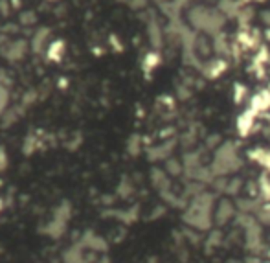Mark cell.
I'll list each match as a JSON object with an SVG mask.
<instances>
[{"mask_svg":"<svg viewBox=\"0 0 270 263\" xmlns=\"http://www.w3.org/2000/svg\"><path fill=\"white\" fill-rule=\"evenodd\" d=\"M270 107V94L268 92H261L258 96H254L252 100V110L254 112H259V110H264Z\"/></svg>","mask_w":270,"mask_h":263,"instance_id":"obj_2","label":"cell"},{"mask_svg":"<svg viewBox=\"0 0 270 263\" xmlns=\"http://www.w3.org/2000/svg\"><path fill=\"white\" fill-rule=\"evenodd\" d=\"M232 216H234V206H232V202L222 200V202L219 204V208H217V212H215V219L222 224V223H226Z\"/></svg>","mask_w":270,"mask_h":263,"instance_id":"obj_1","label":"cell"},{"mask_svg":"<svg viewBox=\"0 0 270 263\" xmlns=\"http://www.w3.org/2000/svg\"><path fill=\"white\" fill-rule=\"evenodd\" d=\"M254 110H250V112H244V114L239 118V122H237V127H239V131L242 132V134H246L248 131H250V127H252L254 124Z\"/></svg>","mask_w":270,"mask_h":263,"instance_id":"obj_3","label":"cell"}]
</instances>
